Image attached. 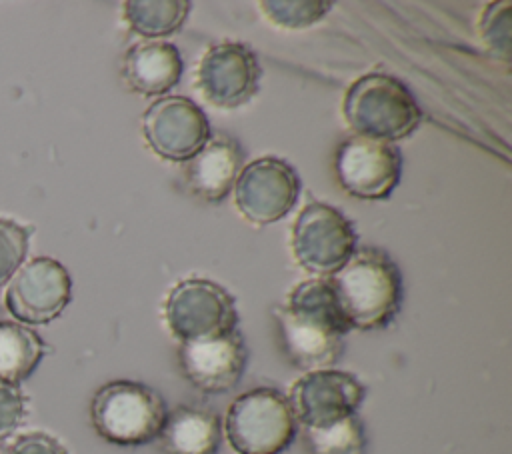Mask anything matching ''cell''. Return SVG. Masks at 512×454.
<instances>
[{"label": "cell", "instance_id": "2", "mask_svg": "<svg viewBox=\"0 0 512 454\" xmlns=\"http://www.w3.org/2000/svg\"><path fill=\"white\" fill-rule=\"evenodd\" d=\"M338 310L348 328L376 330L392 322L402 302V276L390 256L362 248L328 276Z\"/></svg>", "mask_w": 512, "mask_h": 454}, {"label": "cell", "instance_id": "9", "mask_svg": "<svg viewBox=\"0 0 512 454\" xmlns=\"http://www.w3.org/2000/svg\"><path fill=\"white\" fill-rule=\"evenodd\" d=\"M72 296L68 270L40 256L20 266L6 288V308L20 324H48L62 314Z\"/></svg>", "mask_w": 512, "mask_h": 454}, {"label": "cell", "instance_id": "13", "mask_svg": "<svg viewBox=\"0 0 512 454\" xmlns=\"http://www.w3.org/2000/svg\"><path fill=\"white\" fill-rule=\"evenodd\" d=\"M260 64L240 42L212 46L198 66V88L216 108H238L258 92Z\"/></svg>", "mask_w": 512, "mask_h": 454}, {"label": "cell", "instance_id": "8", "mask_svg": "<svg viewBox=\"0 0 512 454\" xmlns=\"http://www.w3.org/2000/svg\"><path fill=\"white\" fill-rule=\"evenodd\" d=\"M334 172L346 194L362 200H384L400 180L402 158L390 142L352 136L338 146Z\"/></svg>", "mask_w": 512, "mask_h": 454}, {"label": "cell", "instance_id": "14", "mask_svg": "<svg viewBox=\"0 0 512 454\" xmlns=\"http://www.w3.org/2000/svg\"><path fill=\"white\" fill-rule=\"evenodd\" d=\"M178 362L184 378L204 394L232 390L246 368L248 350L238 330L222 336L180 342Z\"/></svg>", "mask_w": 512, "mask_h": 454}, {"label": "cell", "instance_id": "15", "mask_svg": "<svg viewBox=\"0 0 512 454\" xmlns=\"http://www.w3.org/2000/svg\"><path fill=\"white\" fill-rule=\"evenodd\" d=\"M242 166V150L230 136L218 134L186 160L184 180L194 196L204 202H220L234 186Z\"/></svg>", "mask_w": 512, "mask_h": 454}, {"label": "cell", "instance_id": "11", "mask_svg": "<svg viewBox=\"0 0 512 454\" xmlns=\"http://www.w3.org/2000/svg\"><path fill=\"white\" fill-rule=\"evenodd\" d=\"M148 146L162 158L186 162L208 140L210 124L200 106L184 96H166L150 104L142 116Z\"/></svg>", "mask_w": 512, "mask_h": 454}, {"label": "cell", "instance_id": "21", "mask_svg": "<svg viewBox=\"0 0 512 454\" xmlns=\"http://www.w3.org/2000/svg\"><path fill=\"white\" fill-rule=\"evenodd\" d=\"M30 232L22 224L0 218V286L6 284L22 266L28 254Z\"/></svg>", "mask_w": 512, "mask_h": 454}, {"label": "cell", "instance_id": "18", "mask_svg": "<svg viewBox=\"0 0 512 454\" xmlns=\"http://www.w3.org/2000/svg\"><path fill=\"white\" fill-rule=\"evenodd\" d=\"M44 340L20 322H0V380L20 384L42 362Z\"/></svg>", "mask_w": 512, "mask_h": 454}, {"label": "cell", "instance_id": "23", "mask_svg": "<svg viewBox=\"0 0 512 454\" xmlns=\"http://www.w3.org/2000/svg\"><path fill=\"white\" fill-rule=\"evenodd\" d=\"M482 36L490 52L502 60L510 54V2H492L482 16Z\"/></svg>", "mask_w": 512, "mask_h": 454}, {"label": "cell", "instance_id": "19", "mask_svg": "<svg viewBox=\"0 0 512 454\" xmlns=\"http://www.w3.org/2000/svg\"><path fill=\"white\" fill-rule=\"evenodd\" d=\"M190 12L186 0H130L124 2V18L130 28L146 38L174 34Z\"/></svg>", "mask_w": 512, "mask_h": 454}, {"label": "cell", "instance_id": "25", "mask_svg": "<svg viewBox=\"0 0 512 454\" xmlns=\"http://www.w3.org/2000/svg\"><path fill=\"white\" fill-rule=\"evenodd\" d=\"M6 454H68V450L46 432H28L20 436Z\"/></svg>", "mask_w": 512, "mask_h": 454}, {"label": "cell", "instance_id": "20", "mask_svg": "<svg viewBox=\"0 0 512 454\" xmlns=\"http://www.w3.org/2000/svg\"><path fill=\"white\" fill-rule=\"evenodd\" d=\"M308 454H366V432L362 420L352 414L338 422L304 428Z\"/></svg>", "mask_w": 512, "mask_h": 454}, {"label": "cell", "instance_id": "3", "mask_svg": "<svg viewBox=\"0 0 512 454\" xmlns=\"http://www.w3.org/2000/svg\"><path fill=\"white\" fill-rule=\"evenodd\" d=\"M342 112L356 136L382 142L402 140L420 124V108L410 90L382 72L360 76L348 88Z\"/></svg>", "mask_w": 512, "mask_h": 454}, {"label": "cell", "instance_id": "26", "mask_svg": "<svg viewBox=\"0 0 512 454\" xmlns=\"http://www.w3.org/2000/svg\"><path fill=\"white\" fill-rule=\"evenodd\" d=\"M0 454H6V452H2V450H0Z\"/></svg>", "mask_w": 512, "mask_h": 454}, {"label": "cell", "instance_id": "10", "mask_svg": "<svg viewBox=\"0 0 512 454\" xmlns=\"http://www.w3.org/2000/svg\"><path fill=\"white\" fill-rule=\"evenodd\" d=\"M300 194L294 168L280 158L250 162L234 182L236 206L252 224H272L284 218Z\"/></svg>", "mask_w": 512, "mask_h": 454}, {"label": "cell", "instance_id": "12", "mask_svg": "<svg viewBox=\"0 0 512 454\" xmlns=\"http://www.w3.org/2000/svg\"><path fill=\"white\" fill-rule=\"evenodd\" d=\"M364 386L348 372L326 368L306 372L290 390V410L304 428H320L356 414Z\"/></svg>", "mask_w": 512, "mask_h": 454}, {"label": "cell", "instance_id": "16", "mask_svg": "<svg viewBox=\"0 0 512 454\" xmlns=\"http://www.w3.org/2000/svg\"><path fill=\"white\" fill-rule=\"evenodd\" d=\"M182 76V58L174 44L144 40L122 58V78L138 94L156 96L172 90Z\"/></svg>", "mask_w": 512, "mask_h": 454}, {"label": "cell", "instance_id": "17", "mask_svg": "<svg viewBox=\"0 0 512 454\" xmlns=\"http://www.w3.org/2000/svg\"><path fill=\"white\" fill-rule=\"evenodd\" d=\"M164 454H216L222 438L218 416L200 406H178L160 432Z\"/></svg>", "mask_w": 512, "mask_h": 454}, {"label": "cell", "instance_id": "1", "mask_svg": "<svg viewBox=\"0 0 512 454\" xmlns=\"http://www.w3.org/2000/svg\"><path fill=\"white\" fill-rule=\"evenodd\" d=\"M278 338L288 362L304 372L326 370L336 364L350 332L328 278L300 282L288 302L274 310Z\"/></svg>", "mask_w": 512, "mask_h": 454}, {"label": "cell", "instance_id": "5", "mask_svg": "<svg viewBox=\"0 0 512 454\" xmlns=\"http://www.w3.org/2000/svg\"><path fill=\"white\" fill-rule=\"evenodd\" d=\"M224 428L238 454H280L294 440L296 420L282 392L254 388L230 404Z\"/></svg>", "mask_w": 512, "mask_h": 454}, {"label": "cell", "instance_id": "22", "mask_svg": "<svg viewBox=\"0 0 512 454\" xmlns=\"http://www.w3.org/2000/svg\"><path fill=\"white\" fill-rule=\"evenodd\" d=\"M264 14L276 22L278 26L284 28H306L310 24H314L316 20H320L328 8L330 2H320V0H312V2H262Z\"/></svg>", "mask_w": 512, "mask_h": 454}, {"label": "cell", "instance_id": "6", "mask_svg": "<svg viewBox=\"0 0 512 454\" xmlns=\"http://www.w3.org/2000/svg\"><path fill=\"white\" fill-rule=\"evenodd\" d=\"M164 318L180 342L204 340L236 330L234 298L216 282L190 278L176 284L164 304Z\"/></svg>", "mask_w": 512, "mask_h": 454}, {"label": "cell", "instance_id": "4", "mask_svg": "<svg viewBox=\"0 0 512 454\" xmlns=\"http://www.w3.org/2000/svg\"><path fill=\"white\" fill-rule=\"evenodd\" d=\"M162 396L146 384L114 380L100 386L90 402V420L100 438L118 446L156 440L166 422Z\"/></svg>", "mask_w": 512, "mask_h": 454}, {"label": "cell", "instance_id": "24", "mask_svg": "<svg viewBox=\"0 0 512 454\" xmlns=\"http://www.w3.org/2000/svg\"><path fill=\"white\" fill-rule=\"evenodd\" d=\"M26 416V398L18 384L0 380V440L14 434Z\"/></svg>", "mask_w": 512, "mask_h": 454}, {"label": "cell", "instance_id": "7", "mask_svg": "<svg viewBox=\"0 0 512 454\" xmlns=\"http://www.w3.org/2000/svg\"><path fill=\"white\" fill-rule=\"evenodd\" d=\"M292 250L306 270L334 274L356 252V234L342 212L324 202H310L294 222Z\"/></svg>", "mask_w": 512, "mask_h": 454}]
</instances>
